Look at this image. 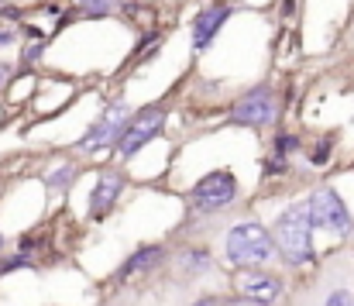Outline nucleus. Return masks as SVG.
Wrapping results in <instances>:
<instances>
[{"label": "nucleus", "instance_id": "423d86ee", "mask_svg": "<svg viewBox=\"0 0 354 306\" xmlns=\"http://www.w3.org/2000/svg\"><path fill=\"white\" fill-rule=\"evenodd\" d=\"M127 117H131L127 103H111V107L104 110V117L90 127V134L80 141V152H97V148H107V145L120 141V134H124V127H127Z\"/></svg>", "mask_w": 354, "mask_h": 306}, {"label": "nucleus", "instance_id": "4468645a", "mask_svg": "<svg viewBox=\"0 0 354 306\" xmlns=\"http://www.w3.org/2000/svg\"><path fill=\"white\" fill-rule=\"evenodd\" d=\"M17 269H28L24 251H21V255H14V258H0V276H10V272H17Z\"/></svg>", "mask_w": 354, "mask_h": 306}, {"label": "nucleus", "instance_id": "2eb2a0df", "mask_svg": "<svg viewBox=\"0 0 354 306\" xmlns=\"http://www.w3.org/2000/svg\"><path fill=\"white\" fill-rule=\"evenodd\" d=\"M41 52H45V45H41V42L35 38V42H31V45H28L24 52H21V62H24V66H35V62L41 59Z\"/></svg>", "mask_w": 354, "mask_h": 306}, {"label": "nucleus", "instance_id": "f8f14e48", "mask_svg": "<svg viewBox=\"0 0 354 306\" xmlns=\"http://www.w3.org/2000/svg\"><path fill=\"white\" fill-rule=\"evenodd\" d=\"M73 179H76V165H62V169H55V172H48V186L52 190H69L73 186Z\"/></svg>", "mask_w": 354, "mask_h": 306}, {"label": "nucleus", "instance_id": "20e7f679", "mask_svg": "<svg viewBox=\"0 0 354 306\" xmlns=\"http://www.w3.org/2000/svg\"><path fill=\"white\" fill-rule=\"evenodd\" d=\"M237 200V179L231 172H210L196 183L193 190V206L200 213H210V210H224L227 204Z\"/></svg>", "mask_w": 354, "mask_h": 306}, {"label": "nucleus", "instance_id": "f3484780", "mask_svg": "<svg viewBox=\"0 0 354 306\" xmlns=\"http://www.w3.org/2000/svg\"><path fill=\"white\" fill-rule=\"evenodd\" d=\"M3 80H7V69L0 66V90H3Z\"/></svg>", "mask_w": 354, "mask_h": 306}, {"label": "nucleus", "instance_id": "7ed1b4c3", "mask_svg": "<svg viewBox=\"0 0 354 306\" xmlns=\"http://www.w3.org/2000/svg\"><path fill=\"white\" fill-rule=\"evenodd\" d=\"M310 217H313V227H320V231H330V234H351V213H348V206L341 204V197L330 190V186H324V190H317L310 200Z\"/></svg>", "mask_w": 354, "mask_h": 306}, {"label": "nucleus", "instance_id": "f03ea898", "mask_svg": "<svg viewBox=\"0 0 354 306\" xmlns=\"http://www.w3.org/2000/svg\"><path fill=\"white\" fill-rule=\"evenodd\" d=\"M227 258L234 265H244V269H254V265H265L275 258V237L254 224V220H244L227 231Z\"/></svg>", "mask_w": 354, "mask_h": 306}, {"label": "nucleus", "instance_id": "f257e3e1", "mask_svg": "<svg viewBox=\"0 0 354 306\" xmlns=\"http://www.w3.org/2000/svg\"><path fill=\"white\" fill-rule=\"evenodd\" d=\"M279 255L289 265H306L313 258V217H310V204H292L275 224L272 231Z\"/></svg>", "mask_w": 354, "mask_h": 306}, {"label": "nucleus", "instance_id": "6e6552de", "mask_svg": "<svg viewBox=\"0 0 354 306\" xmlns=\"http://www.w3.org/2000/svg\"><path fill=\"white\" fill-rule=\"evenodd\" d=\"M231 17V7L221 0V3H214V7H203L200 14H196V21H193V48L196 52H203L210 42H214V35L224 28V21Z\"/></svg>", "mask_w": 354, "mask_h": 306}, {"label": "nucleus", "instance_id": "ddd939ff", "mask_svg": "<svg viewBox=\"0 0 354 306\" xmlns=\"http://www.w3.org/2000/svg\"><path fill=\"white\" fill-rule=\"evenodd\" d=\"M120 0H80V7L90 14V17H107V14H114L118 10Z\"/></svg>", "mask_w": 354, "mask_h": 306}, {"label": "nucleus", "instance_id": "9b49d317", "mask_svg": "<svg viewBox=\"0 0 354 306\" xmlns=\"http://www.w3.org/2000/svg\"><path fill=\"white\" fill-rule=\"evenodd\" d=\"M165 258V251L162 248H141V251H134L127 262H124V269H120V279H127V276H138V272H151L158 262Z\"/></svg>", "mask_w": 354, "mask_h": 306}, {"label": "nucleus", "instance_id": "9d476101", "mask_svg": "<svg viewBox=\"0 0 354 306\" xmlns=\"http://www.w3.org/2000/svg\"><path fill=\"white\" fill-rule=\"evenodd\" d=\"M120 190H124V179L114 176V172H107V176H100V183H97V190H93V197H90V210H93V217L100 220V217H107L114 204H118Z\"/></svg>", "mask_w": 354, "mask_h": 306}, {"label": "nucleus", "instance_id": "a211bd4d", "mask_svg": "<svg viewBox=\"0 0 354 306\" xmlns=\"http://www.w3.org/2000/svg\"><path fill=\"white\" fill-rule=\"evenodd\" d=\"M0 248H3V237H0Z\"/></svg>", "mask_w": 354, "mask_h": 306}, {"label": "nucleus", "instance_id": "0eeeda50", "mask_svg": "<svg viewBox=\"0 0 354 306\" xmlns=\"http://www.w3.org/2000/svg\"><path fill=\"white\" fill-rule=\"evenodd\" d=\"M234 124H251V127H265L275 120V93L268 87H254L251 93H244L231 110Z\"/></svg>", "mask_w": 354, "mask_h": 306}, {"label": "nucleus", "instance_id": "39448f33", "mask_svg": "<svg viewBox=\"0 0 354 306\" xmlns=\"http://www.w3.org/2000/svg\"><path fill=\"white\" fill-rule=\"evenodd\" d=\"M162 127H165V114L158 110V107H151V110H141L127 127H124V134H120L118 148L124 159H131V155H138L151 138H158L162 134Z\"/></svg>", "mask_w": 354, "mask_h": 306}, {"label": "nucleus", "instance_id": "1a4fd4ad", "mask_svg": "<svg viewBox=\"0 0 354 306\" xmlns=\"http://www.w3.org/2000/svg\"><path fill=\"white\" fill-rule=\"evenodd\" d=\"M279 293H282V286H279V279H272V276H261V272L241 276V296H244L248 303L272 306Z\"/></svg>", "mask_w": 354, "mask_h": 306}, {"label": "nucleus", "instance_id": "dca6fc26", "mask_svg": "<svg viewBox=\"0 0 354 306\" xmlns=\"http://www.w3.org/2000/svg\"><path fill=\"white\" fill-rule=\"evenodd\" d=\"M324 306H354L351 289H334V293L327 296V303H324Z\"/></svg>", "mask_w": 354, "mask_h": 306}]
</instances>
